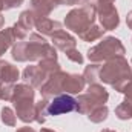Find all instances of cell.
Masks as SVG:
<instances>
[{"instance_id": "6da1fadb", "label": "cell", "mask_w": 132, "mask_h": 132, "mask_svg": "<svg viewBox=\"0 0 132 132\" xmlns=\"http://www.w3.org/2000/svg\"><path fill=\"white\" fill-rule=\"evenodd\" d=\"M11 55L15 62H40L43 59H57V49L42 34L32 32L28 35V40L25 38L12 45Z\"/></svg>"}, {"instance_id": "7a4b0ae2", "label": "cell", "mask_w": 132, "mask_h": 132, "mask_svg": "<svg viewBox=\"0 0 132 132\" xmlns=\"http://www.w3.org/2000/svg\"><path fill=\"white\" fill-rule=\"evenodd\" d=\"M132 78V68L125 57H115L108 62L100 69V80L106 85H111L115 91Z\"/></svg>"}, {"instance_id": "3957f363", "label": "cell", "mask_w": 132, "mask_h": 132, "mask_svg": "<svg viewBox=\"0 0 132 132\" xmlns=\"http://www.w3.org/2000/svg\"><path fill=\"white\" fill-rule=\"evenodd\" d=\"M97 17V9L95 5L92 3H86L80 8H74L72 11H69L65 17V26L68 29H71L72 32L80 34L86 31L89 26L94 25Z\"/></svg>"}, {"instance_id": "277c9868", "label": "cell", "mask_w": 132, "mask_h": 132, "mask_svg": "<svg viewBox=\"0 0 132 132\" xmlns=\"http://www.w3.org/2000/svg\"><path fill=\"white\" fill-rule=\"evenodd\" d=\"M125 54H126V49L118 38L106 37L98 45L92 46L88 51V60L91 63H101V62H108L115 57H123Z\"/></svg>"}, {"instance_id": "5b68a950", "label": "cell", "mask_w": 132, "mask_h": 132, "mask_svg": "<svg viewBox=\"0 0 132 132\" xmlns=\"http://www.w3.org/2000/svg\"><path fill=\"white\" fill-rule=\"evenodd\" d=\"M68 72L63 71H59L52 75L48 77V80L42 85L40 88V94H42V98H54L60 94H63V81H65V77Z\"/></svg>"}, {"instance_id": "8992f818", "label": "cell", "mask_w": 132, "mask_h": 132, "mask_svg": "<svg viewBox=\"0 0 132 132\" xmlns=\"http://www.w3.org/2000/svg\"><path fill=\"white\" fill-rule=\"evenodd\" d=\"M72 111H77V98L69 94H60L48 104V115H62Z\"/></svg>"}, {"instance_id": "52a82bcc", "label": "cell", "mask_w": 132, "mask_h": 132, "mask_svg": "<svg viewBox=\"0 0 132 132\" xmlns=\"http://www.w3.org/2000/svg\"><path fill=\"white\" fill-rule=\"evenodd\" d=\"M35 19H37V15H35V12L32 9L23 11L20 14L19 20L12 26V31H14V35H15L17 42H22V40H25L29 35V31L32 29L34 25H35Z\"/></svg>"}, {"instance_id": "ba28073f", "label": "cell", "mask_w": 132, "mask_h": 132, "mask_svg": "<svg viewBox=\"0 0 132 132\" xmlns=\"http://www.w3.org/2000/svg\"><path fill=\"white\" fill-rule=\"evenodd\" d=\"M14 103V112L19 120L23 123H32L35 121V103L32 98H23V100H15Z\"/></svg>"}, {"instance_id": "9c48e42d", "label": "cell", "mask_w": 132, "mask_h": 132, "mask_svg": "<svg viewBox=\"0 0 132 132\" xmlns=\"http://www.w3.org/2000/svg\"><path fill=\"white\" fill-rule=\"evenodd\" d=\"M97 15H98V19H100L101 28L104 31H112V29H115L120 25L118 11H117V8L114 5L101 8V9H97Z\"/></svg>"}, {"instance_id": "30bf717a", "label": "cell", "mask_w": 132, "mask_h": 132, "mask_svg": "<svg viewBox=\"0 0 132 132\" xmlns=\"http://www.w3.org/2000/svg\"><path fill=\"white\" fill-rule=\"evenodd\" d=\"M23 80L25 83L31 85L32 88H42V85L48 80V75L40 69L38 65L26 66L23 71Z\"/></svg>"}, {"instance_id": "8fae6325", "label": "cell", "mask_w": 132, "mask_h": 132, "mask_svg": "<svg viewBox=\"0 0 132 132\" xmlns=\"http://www.w3.org/2000/svg\"><path fill=\"white\" fill-rule=\"evenodd\" d=\"M34 28L38 31V34H42V35H49V37H52L55 32H59V31L63 29V26H62L60 22L52 20V19H49V17H37Z\"/></svg>"}, {"instance_id": "7c38bea8", "label": "cell", "mask_w": 132, "mask_h": 132, "mask_svg": "<svg viewBox=\"0 0 132 132\" xmlns=\"http://www.w3.org/2000/svg\"><path fill=\"white\" fill-rule=\"evenodd\" d=\"M63 3L65 0H31V9L37 17H48L57 6Z\"/></svg>"}, {"instance_id": "4fadbf2b", "label": "cell", "mask_w": 132, "mask_h": 132, "mask_svg": "<svg viewBox=\"0 0 132 132\" xmlns=\"http://www.w3.org/2000/svg\"><path fill=\"white\" fill-rule=\"evenodd\" d=\"M51 42H52V46H54L55 49H60V51H63V52L72 49V48H75V45H77V40H75L69 32L63 31V29L54 34V35L51 37Z\"/></svg>"}, {"instance_id": "5bb4252c", "label": "cell", "mask_w": 132, "mask_h": 132, "mask_svg": "<svg viewBox=\"0 0 132 132\" xmlns=\"http://www.w3.org/2000/svg\"><path fill=\"white\" fill-rule=\"evenodd\" d=\"M85 78L83 75L78 74H66L65 81H63V92L72 95V94H78L85 89Z\"/></svg>"}, {"instance_id": "9a60e30c", "label": "cell", "mask_w": 132, "mask_h": 132, "mask_svg": "<svg viewBox=\"0 0 132 132\" xmlns=\"http://www.w3.org/2000/svg\"><path fill=\"white\" fill-rule=\"evenodd\" d=\"M20 72H19V68L8 62H3L2 68H0V83H15L17 78H19Z\"/></svg>"}, {"instance_id": "2e32d148", "label": "cell", "mask_w": 132, "mask_h": 132, "mask_svg": "<svg viewBox=\"0 0 132 132\" xmlns=\"http://www.w3.org/2000/svg\"><path fill=\"white\" fill-rule=\"evenodd\" d=\"M97 106H100V103L88 92L86 94H80L78 98H77V112H80V114H86L88 115Z\"/></svg>"}, {"instance_id": "e0dca14e", "label": "cell", "mask_w": 132, "mask_h": 132, "mask_svg": "<svg viewBox=\"0 0 132 132\" xmlns=\"http://www.w3.org/2000/svg\"><path fill=\"white\" fill-rule=\"evenodd\" d=\"M15 35H14V31L12 28H5L0 31V57L9 49L12 48V45L15 43Z\"/></svg>"}, {"instance_id": "ac0fdd59", "label": "cell", "mask_w": 132, "mask_h": 132, "mask_svg": "<svg viewBox=\"0 0 132 132\" xmlns=\"http://www.w3.org/2000/svg\"><path fill=\"white\" fill-rule=\"evenodd\" d=\"M100 69H101V66L98 63H91L85 68L83 78H85L86 85H94V83H97V80H100Z\"/></svg>"}, {"instance_id": "d6986e66", "label": "cell", "mask_w": 132, "mask_h": 132, "mask_svg": "<svg viewBox=\"0 0 132 132\" xmlns=\"http://www.w3.org/2000/svg\"><path fill=\"white\" fill-rule=\"evenodd\" d=\"M106 32L101 26H97V25H92V26H89L86 31H83V32L80 34L78 37L83 40V42H95V40H98L103 37V34Z\"/></svg>"}, {"instance_id": "ffe728a7", "label": "cell", "mask_w": 132, "mask_h": 132, "mask_svg": "<svg viewBox=\"0 0 132 132\" xmlns=\"http://www.w3.org/2000/svg\"><path fill=\"white\" fill-rule=\"evenodd\" d=\"M88 94H91L94 98L98 101L100 104H104L108 98H109V94H108V91L98 85V83H94V85H89V88H88Z\"/></svg>"}, {"instance_id": "44dd1931", "label": "cell", "mask_w": 132, "mask_h": 132, "mask_svg": "<svg viewBox=\"0 0 132 132\" xmlns=\"http://www.w3.org/2000/svg\"><path fill=\"white\" fill-rule=\"evenodd\" d=\"M38 66H40V69L48 77L52 75V74H55V72H59V71H62V66L57 62V59H43V60L38 62Z\"/></svg>"}, {"instance_id": "7402d4cb", "label": "cell", "mask_w": 132, "mask_h": 132, "mask_svg": "<svg viewBox=\"0 0 132 132\" xmlns=\"http://www.w3.org/2000/svg\"><path fill=\"white\" fill-rule=\"evenodd\" d=\"M108 114H109V109L106 104H100L97 108H94L89 114H88V118L89 121L92 123H103L106 118H108Z\"/></svg>"}, {"instance_id": "603a6c76", "label": "cell", "mask_w": 132, "mask_h": 132, "mask_svg": "<svg viewBox=\"0 0 132 132\" xmlns=\"http://www.w3.org/2000/svg\"><path fill=\"white\" fill-rule=\"evenodd\" d=\"M115 115L120 120H131L132 118V100H126L115 108Z\"/></svg>"}, {"instance_id": "cb8c5ba5", "label": "cell", "mask_w": 132, "mask_h": 132, "mask_svg": "<svg viewBox=\"0 0 132 132\" xmlns=\"http://www.w3.org/2000/svg\"><path fill=\"white\" fill-rule=\"evenodd\" d=\"M48 104L49 101L46 98H42L40 101L35 103V121L38 125H43L46 121V115H48Z\"/></svg>"}, {"instance_id": "d4e9b609", "label": "cell", "mask_w": 132, "mask_h": 132, "mask_svg": "<svg viewBox=\"0 0 132 132\" xmlns=\"http://www.w3.org/2000/svg\"><path fill=\"white\" fill-rule=\"evenodd\" d=\"M2 121L6 125V126H15L17 125V115H15V112L11 109V108H8V106H5L3 109H2Z\"/></svg>"}, {"instance_id": "484cf974", "label": "cell", "mask_w": 132, "mask_h": 132, "mask_svg": "<svg viewBox=\"0 0 132 132\" xmlns=\"http://www.w3.org/2000/svg\"><path fill=\"white\" fill-rule=\"evenodd\" d=\"M66 57L71 60V62H74V63H78V65H83V62H85V59H83V55L80 54V51L77 49V48H72V49H69V51H66L65 52Z\"/></svg>"}, {"instance_id": "4316f807", "label": "cell", "mask_w": 132, "mask_h": 132, "mask_svg": "<svg viewBox=\"0 0 132 132\" xmlns=\"http://www.w3.org/2000/svg\"><path fill=\"white\" fill-rule=\"evenodd\" d=\"M2 100L5 101H11L12 98V92H14V85L12 83H2Z\"/></svg>"}, {"instance_id": "83f0119b", "label": "cell", "mask_w": 132, "mask_h": 132, "mask_svg": "<svg viewBox=\"0 0 132 132\" xmlns=\"http://www.w3.org/2000/svg\"><path fill=\"white\" fill-rule=\"evenodd\" d=\"M118 92H121V94L126 97V100H132V78L131 80H128V81L120 88Z\"/></svg>"}, {"instance_id": "f1b7e54d", "label": "cell", "mask_w": 132, "mask_h": 132, "mask_svg": "<svg viewBox=\"0 0 132 132\" xmlns=\"http://www.w3.org/2000/svg\"><path fill=\"white\" fill-rule=\"evenodd\" d=\"M25 0H3V9L8 11V9H14V8H19L23 5Z\"/></svg>"}, {"instance_id": "f546056e", "label": "cell", "mask_w": 132, "mask_h": 132, "mask_svg": "<svg viewBox=\"0 0 132 132\" xmlns=\"http://www.w3.org/2000/svg\"><path fill=\"white\" fill-rule=\"evenodd\" d=\"M115 0H97L95 2V9H101V8H106V6H112Z\"/></svg>"}, {"instance_id": "4dcf8cb0", "label": "cell", "mask_w": 132, "mask_h": 132, "mask_svg": "<svg viewBox=\"0 0 132 132\" xmlns=\"http://www.w3.org/2000/svg\"><path fill=\"white\" fill-rule=\"evenodd\" d=\"M126 25H128L129 29H132V11H129L128 15H126Z\"/></svg>"}, {"instance_id": "1f68e13d", "label": "cell", "mask_w": 132, "mask_h": 132, "mask_svg": "<svg viewBox=\"0 0 132 132\" xmlns=\"http://www.w3.org/2000/svg\"><path fill=\"white\" fill-rule=\"evenodd\" d=\"M15 132H37V131L32 129V128H29V126H23V128H19Z\"/></svg>"}, {"instance_id": "d6a6232c", "label": "cell", "mask_w": 132, "mask_h": 132, "mask_svg": "<svg viewBox=\"0 0 132 132\" xmlns=\"http://www.w3.org/2000/svg\"><path fill=\"white\" fill-rule=\"evenodd\" d=\"M3 25H5V17L0 14V31H2V28H3Z\"/></svg>"}, {"instance_id": "836d02e7", "label": "cell", "mask_w": 132, "mask_h": 132, "mask_svg": "<svg viewBox=\"0 0 132 132\" xmlns=\"http://www.w3.org/2000/svg\"><path fill=\"white\" fill-rule=\"evenodd\" d=\"M40 132H57V131H54V129H48V128H42Z\"/></svg>"}, {"instance_id": "e575fe53", "label": "cell", "mask_w": 132, "mask_h": 132, "mask_svg": "<svg viewBox=\"0 0 132 132\" xmlns=\"http://www.w3.org/2000/svg\"><path fill=\"white\" fill-rule=\"evenodd\" d=\"M2 11H3V0H0V14H2Z\"/></svg>"}, {"instance_id": "d590c367", "label": "cell", "mask_w": 132, "mask_h": 132, "mask_svg": "<svg viewBox=\"0 0 132 132\" xmlns=\"http://www.w3.org/2000/svg\"><path fill=\"white\" fill-rule=\"evenodd\" d=\"M101 132H117V131H112V129H103Z\"/></svg>"}, {"instance_id": "8d00e7d4", "label": "cell", "mask_w": 132, "mask_h": 132, "mask_svg": "<svg viewBox=\"0 0 132 132\" xmlns=\"http://www.w3.org/2000/svg\"><path fill=\"white\" fill-rule=\"evenodd\" d=\"M91 0H83V5H86V3H89Z\"/></svg>"}, {"instance_id": "74e56055", "label": "cell", "mask_w": 132, "mask_h": 132, "mask_svg": "<svg viewBox=\"0 0 132 132\" xmlns=\"http://www.w3.org/2000/svg\"><path fill=\"white\" fill-rule=\"evenodd\" d=\"M0 89H2V83H0ZM0 100H2V91H0Z\"/></svg>"}, {"instance_id": "f35d334b", "label": "cell", "mask_w": 132, "mask_h": 132, "mask_svg": "<svg viewBox=\"0 0 132 132\" xmlns=\"http://www.w3.org/2000/svg\"><path fill=\"white\" fill-rule=\"evenodd\" d=\"M2 63H3V62H2V60H0V68H2Z\"/></svg>"}, {"instance_id": "ab89813d", "label": "cell", "mask_w": 132, "mask_h": 132, "mask_svg": "<svg viewBox=\"0 0 132 132\" xmlns=\"http://www.w3.org/2000/svg\"><path fill=\"white\" fill-rule=\"evenodd\" d=\"M131 68H132V62H131Z\"/></svg>"}]
</instances>
